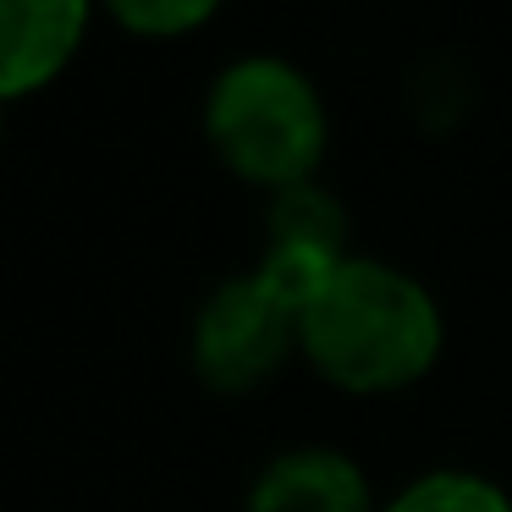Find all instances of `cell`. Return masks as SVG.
<instances>
[{"instance_id": "9", "label": "cell", "mask_w": 512, "mask_h": 512, "mask_svg": "<svg viewBox=\"0 0 512 512\" xmlns=\"http://www.w3.org/2000/svg\"><path fill=\"white\" fill-rule=\"evenodd\" d=\"M0 133H6V105H0Z\"/></svg>"}, {"instance_id": "2", "label": "cell", "mask_w": 512, "mask_h": 512, "mask_svg": "<svg viewBox=\"0 0 512 512\" xmlns=\"http://www.w3.org/2000/svg\"><path fill=\"white\" fill-rule=\"evenodd\" d=\"M204 133H210L215 155L243 182L281 193L320 171L331 127H325L320 89L292 61L248 56V61H232L210 83Z\"/></svg>"}, {"instance_id": "1", "label": "cell", "mask_w": 512, "mask_h": 512, "mask_svg": "<svg viewBox=\"0 0 512 512\" xmlns=\"http://www.w3.org/2000/svg\"><path fill=\"white\" fill-rule=\"evenodd\" d=\"M298 347L342 391H397L441 353V309L413 276L380 259H342L303 309Z\"/></svg>"}, {"instance_id": "3", "label": "cell", "mask_w": 512, "mask_h": 512, "mask_svg": "<svg viewBox=\"0 0 512 512\" xmlns=\"http://www.w3.org/2000/svg\"><path fill=\"white\" fill-rule=\"evenodd\" d=\"M298 347V314L254 276H232L193 320V369L215 391H254Z\"/></svg>"}, {"instance_id": "4", "label": "cell", "mask_w": 512, "mask_h": 512, "mask_svg": "<svg viewBox=\"0 0 512 512\" xmlns=\"http://www.w3.org/2000/svg\"><path fill=\"white\" fill-rule=\"evenodd\" d=\"M94 0H0V105L61 78L89 34Z\"/></svg>"}, {"instance_id": "6", "label": "cell", "mask_w": 512, "mask_h": 512, "mask_svg": "<svg viewBox=\"0 0 512 512\" xmlns=\"http://www.w3.org/2000/svg\"><path fill=\"white\" fill-rule=\"evenodd\" d=\"M270 243L287 248H314V254H336L347 259V210L314 182H298V188H281L270 199Z\"/></svg>"}, {"instance_id": "7", "label": "cell", "mask_w": 512, "mask_h": 512, "mask_svg": "<svg viewBox=\"0 0 512 512\" xmlns=\"http://www.w3.org/2000/svg\"><path fill=\"white\" fill-rule=\"evenodd\" d=\"M386 512H512V501H507V490L490 485V479L452 474V468H446V474L413 479Z\"/></svg>"}, {"instance_id": "8", "label": "cell", "mask_w": 512, "mask_h": 512, "mask_svg": "<svg viewBox=\"0 0 512 512\" xmlns=\"http://www.w3.org/2000/svg\"><path fill=\"white\" fill-rule=\"evenodd\" d=\"M100 6L127 28V34L171 39V34H188V28H199L204 17L221 6V0H100Z\"/></svg>"}, {"instance_id": "5", "label": "cell", "mask_w": 512, "mask_h": 512, "mask_svg": "<svg viewBox=\"0 0 512 512\" xmlns=\"http://www.w3.org/2000/svg\"><path fill=\"white\" fill-rule=\"evenodd\" d=\"M248 512H375V496L353 457L331 446H298L254 479Z\"/></svg>"}]
</instances>
